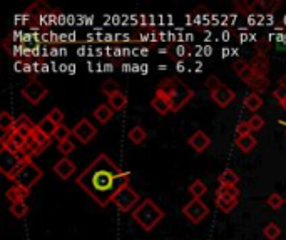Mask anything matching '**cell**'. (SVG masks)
Listing matches in <instances>:
<instances>
[{
    "instance_id": "obj_1",
    "label": "cell",
    "mask_w": 286,
    "mask_h": 240,
    "mask_svg": "<svg viewBox=\"0 0 286 240\" xmlns=\"http://www.w3.org/2000/svg\"><path fill=\"white\" fill-rule=\"evenodd\" d=\"M131 173L117 167L105 153L99 155L76 177V184L99 207H108L122 187L129 185Z\"/></svg>"
},
{
    "instance_id": "obj_2",
    "label": "cell",
    "mask_w": 286,
    "mask_h": 240,
    "mask_svg": "<svg viewBox=\"0 0 286 240\" xmlns=\"http://www.w3.org/2000/svg\"><path fill=\"white\" fill-rule=\"evenodd\" d=\"M156 92L163 93V95L169 100L171 112H174V113L181 110L183 107L188 102H191L192 97H194V90H192L189 85H186L183 80L177 77L164 78L163 82L157 85Z\"/></svg>"
},
{
    "instance_id": "obj_3",
    "label": "cell",
    "mask_w": 286,
    "mask_h": 240,
    "mask_svg": "<svg viewBox=\"0 0 286 240\" xmlns=\"http://www.w3.org/2000/svg\"><path fill=\"white\" fill-rule=\"evenodd\" d=\"M131 215L142 227V230L151 232V230H154V227L166 217V213L152 198H144L141 200V204L132 210Z\"/></svg>"
},
{
    "instance_id": "obj_4",
    "label": "cell",
    "mask_w": 286,
    "mask_h": 240,
    "mask_svg": "<svg viewBox=\"0 0 286 240\" xmlns=\"http://www.w3.org/2000/svg\"><path fill=\"white\" fill-rule=\"evenodd\" d=\"M42 177H44L42 169L32 162V158H29V160H25V162L21 165V169L14 173L12 180H14L15 185L22 187V189L30 190L32 187H34Z\"/></svg>"
},
{
    "instance_id": "obj_5",
    "label": "cell",
    "mask_w": 286,
    "mask_h": 240,
    "mask_svg": "<svg viewBox=\"0 0 286 240\" xmlns=\"http://www.w3.org/2000/svg\"><path fill=\"white\" fill-rule=\"evenodd\" d=\"M139 200H141L139 193L132 189L131 185H126L116 193V197H114V200H112V204H114L122 213H128V212L136 209V205L139 204Z\"/></svg>"
},
{
    "instance_id": "obj_6",
    "label": "cell",
    "mask_w": 286,
    "mask_h": 240,
    "mask_svg": "<svg viewBox=\"0 0 286 240\" xmlns=\"http://www.w3.org/2000/svg\"><path fill=\"white\" fill-rule=\"evenodd\" d=\"M21 93H22V97H24L25 100H29V102H30L32 105H39L45 97H47L49 90H47V87H45V85L41 82V80L30 78L29 82L22 87Z\"/></svg>"
},
{
    "instance_id": "obj_7",
    "label": "cell",
    "mask_w": 286,
    "mask_h": 240,
    "mask_svg": "<svg viewBox=\"0 0 286 240\" xmlns=\"http://www.w3.org/2000/svg\"><path fill=\"white\" fill-rule=\"evenodd\" d=\"M22 164L24 162L19 158L17 153H14L12 150H9L7 147L2 145V149H0V172H2L5 177H9L12 180L14 173L21 169Z\"/></svg>"
},
{
    "instance_id": "obj_8",
    "label": "cell",
    "mask_w": 286,
    "mask_h": 240,
    "mask_svg": "<svg viewBox=\"0 0 286 240\" xmlns=\"http://www.w3.org/2000/svg\"><path fill=\"white\" fill-rule=\"evenodd\" d=\"M184 217L192 224H201L203 220L209 215V207L206 205L201 198H192L191 202H188L183 207Z\"/></svg>"
},
{
    "instance_id": "obj_9",
    "label": "cell",
    "mask_w": 286,
    "mask_h": 240,
    "mask_svg": "<svg viewBox=\"0 0 286 240\" xmlns=\"http://www.w3.org/2000/svg\"><path fill=\"white\" fill-rule=\"evenodd\" d=\"M96 133H97V129L87 118H81L74 127H72V135H74L81 144H89L91 140L96 137Z\"/></svg>"
},
{
    "instance_id": "obj_10",
    "label": "cell",
    "mask_w": 286,
    "mask_h": 240,
    "mask_svg": "<svg viewBox=\"0 0 286 240\" xmlns=\"http://www.w3.org/2000/svg\"><path fill=\"white\" fill-rule=\"evenodd\" d=\"M211 98H212V102H214L218 107L224 109V107H228L233 100L236 98V93H235V90H233V89H229L228 85H223V87H219L216 92L211 93Z\"/></svg>"
},
{
    "instance_id": "obj_11",
    "label": "cell",
    "mask_w": 286,
    "mask_h": 240,
    "mask_svg": "<svg viewBox=\"0 0 286 240\" xmlns=\"http://www.w3.org/2000/svg\"><path fill=\"white\" fill-rule=\"evenodd\" d=\"M188 144H189V147H192V150H194V152L203 153V152L209 147L211 138H209V135H208L206 132L196 130V132L192 133V135L188 138Z\"/></svg>"
},
{
    "instance_id": "obj_12",
    "label": "cell",
    "mask_w": 286,
    "mask_h": 240,
    "mask_svg": "<svg viewBox=\"0 0 286 240\" xmlns=\"http://www.w3.org/2000/svg\"><path fill=\"white\" fill-rule=\"evenodd\" d=\"M52 170H54L62 180H67V178H70L72 173H76V164L72 162L70 158L64 157L61 160H57L54 167H52Z\"/></svg>"
},
{
    "instance_id": "obj_13",
    "label": "cell",
    "mask_w": 286,
    "mask_h": 240,
    "mask_svg": "<svg viewBox=\"0 0 286 240\" xmlns=\"http://www.w3.org/2000/svg\"><path fill=\"white\" fill-rule=\"evenodd\" d=\"M108 104L111 105V109L114 112H121V110L126 109V107H128L129 98H128L126 93H122L121 90H119L116 93H112L111 97H108Z\"/></svg>"
},
{
    "instance_id": "obj_14",
    "label": "cell",
    "mask_w": 286,
    "mask_h": 240,
    "mask_svg": "<svg viewBox=\"0 0 286 240\" xmlns=\"http://www.w3.org/2000/svg\"><path fill=\"white\" fill-rule=\"evenodd\" d=\"M151 107H152V109H154L157 113H161V115H166V113L171 112V104H169V100L166 98V97L163 95V93H159V92H156V95L152 97Z\"/></svg>"
},
{
    "instance_id": "obj_15",
    "label": "cell",
    "mask_w": 286,
    "mask_h": 240,
    "mask_svg": "<svg viewBox=\"0 0 286 240\" xmlns=\"http://www.w3.org/2000/svg\"><path fill=\"white\" fill-rule=\"evenodd\" d=\"M251 67L255 69L256 75H266L270 70V58L268 55H255L251 58Z\"/></svg>"
},
{
    "instance_id": "obj_16",
    "label": "cell",
    "mask_w": 286,
    "mask_h": 240,
    "mask_svg": "<svg viewBox=\"0 0 286 240\" xmlns=\"http://www.w3.org/2000/svg\"><path fill=\"white\" fill-rule=\"evenodd\" d=\"M92 113H94V118L97 120L99 124H108L109 120L112 118V115H114V110L111 109L109 104H101V105L96 107V110Z\"/></svg>"
},
{
    "instance_id": "obj_17",
    "label": "cell",
    "mask_w": 286,
    "mask_h": 240,
    "mask_svg": "<svg viewBox=\"0 0 286 240\" xmlns=\"http://www.w3.org/2000/svg\"><path fill=\"white\" fill-rule=\"evenodd\" d=\"M30 195V190L27 189H22V187H19V185H12L10 189L5 192V197H7L12 204H15V202H21V200H25Z\"/></svg>"
},
{
    "instance_id": "obj_18",
    "label": "cell",
    "mask_w": 286,
    "mask_h": 240,
    "mask_svg": "<svg viewBox=\"0 0 286 240\" xmlns=\"http://www.w3.org/2000/svg\"><path fill=\"white\" fill-rule=\"evenodd\" d=\"M235 144L243 153H249L258 145V140H256L255 135H253V133H249V135H246V137H236Z\"/></svg>"
},
{
    "instance_id": "obj_19",
    "label": "cell",
    "mask_w": 286,
    "mask_h": 240,
    "mask_svg": "<svg viewBox=\"0 0 286 240\" xmlns=\"http://www.w3.org/2000/svg\"><path fill=\"white\" fill-rule=\"evenodd\" d=\"M243 105H244L249 112L256 113V110H259V109L263 107V98H261V95H259V93L251 92V93H248V95L244 97Z\"/></svg>"
},
{
    "instance_id": "obj_20",
    "label": "cell",
    "mask_w": 286,
    "mask_h": 240,
    "mask_svg": "<svg viewBox=\"0 0 286 240\" xmlns=\"http://www.w3.org/2000/svg\"><path fill=\"white\" fill-rule=\"evenodd\" d=\"M57 124L54 122V120H50L47 115H45L41 122L37 124V130H41L42 133H45V135L47 137H50V138H54V135H56V132H57Z\"/></svg>"
},
{
    "instance_id": "obj_21",
    "label": "cell",
    "mask_w": 286,
    "mask_h": 240,
    "mask_svg": "<svg viewBox=\"0 0 286 240\" xmlns=\"http://www.w3.org/2000/svg\"><path fill=\"white\" fill-rule=\"evenodd\" d=\"M128 137H129V140H131V142L134 144V145H139V144L144 142L146 137H148V132L144 130L142 125H134L132 129H129Z\"/></svg>"
},
{
    "instance_id": "obj_22",
    "label": "cell",
    "mask_w": 286,
    "mask_h": 240,
    "mask_svg": "<svg viewBox=\"0 0 286 240\" xmlns=\"http://www.w3.org/2000/svg\"><path fill=\"white\" fill-rule=\"evenodd\" d=\"M15 125H17V118H14V115H10L7 110L0 112V129H2L4 133L14 130Z\"/></svg>"
},
{
    "instance_id": "obj_23",
    "label": "cell",
    "mask_w": 286,
    "mask_h": 240,
    "mask_svg": "<svg viewBox=\"0 0 286 240\" xmlns=\"http://www.w3.org/2000/svg\"><path fill=\"white\" fill-rule=\"evenodd\" d=\"M270 78L266 77V75H255V78L251 80V84L249 87L253 89V92L255 93H263L268 90V87H270Z\"/></svg>"
},
{
    "instance_id": "obj_24",
    "label": "cell",
    "mask_w": 286,
    "mask_h": 240,
    "mask_svg": "<svg viewBox=\"0 0 286 240\" xmlns=\"http://www.w3.org/2000/svg\"><path fill=\"white\" fill-rule=\"evenodd\" d=\"M238 205V198H233V197H221V195H216V207L221 212L224 213H229L235 207Z\"/></svg>"
},
{
    "instance_id": "obj_25",
    "label": "cell",
    "mask_w": 286,
    "mask_h": 240,
    "mask_svg": "<svg viewBox=\"0 0 286 240\" xmlns=\"http://www.w3.org/2000/svg\"><path fill=\"white\" fill-rule=\"evenodd\" d=\"M218 182H219V185H238L239 175L233 169H226V170H223V173H219Z\"/></svg>"
},
{
    "instance_id": "obj_26",
    "label": "cell",
    "mask_w": 286,
    "mask_h": 240,
    "mask_svg": "<svg viewBox=\"0 0 286 240\" xmlns=\"http://www.w3.org/2000/svg\"><path fill=\"white\" fill-rule=\"evenodd\" d=\"M206 192H208V187H206V184L199 178H196L194 182L189 185V193L192 195V198H201Z\"/></svg>"
},
{
    "instance_id": "obj_27",
    "label": "cell",
    "mask_w": 286,
    "mask_h": 240,
    "mask_svg": "<svg viewBox=\"0 0 286 240\" xmlns=\"http://www.w3.org/2000/svg\"><path fill=\"white\" fill-rule=\"evenodd\" d=\"M10 213L15 218H24L29 213V205L25 204V200H21V202L10 204Z\"/></svg>"
},
{
    "instance_id": "obj_28",
    "label": "cell",
    "mask_w": 286,
    "mask_h": 240,
    "mask_svg": "<svg viewBox=\"0 0 286 240\" xmlns=\"http://www.w3.org/2000/svg\"><path fill=\"white\" fill-rule=\"evenodd\" d=\"M216 195L238 198L239 197V189L236 185H219L216 189Z\"/></svg>"
},
{
    "instance_id": "obj_29",
    "label": "cell",
    "mask_w": 286,
    "mask_h": 240,
    "mask_svg": "<svg viewBox=\"0 0 286 240\" xmlns=\"http://www.w3.org/2000/svg\"><path fill=\"white\" fill-rule=\"evenodd\" d=\"M263 235L268 240H276L279 235H281V229L278 227V224L275 222H268V225L263 229Z\"/></svg>"
},
{
    "instance_id": "obj_30",
    "label": "cell",
    "mask_w": 286,
    "mask_h": 240,
    "mask_svg": "<svg viewBox=\"0 0 286 240\" xmlns=\"http://www.w3.org/2000/svg\"><path fill=\"white\" fill-rule=\"evenodd\" d=\"M101 90H102V93L104 95H108V97H111L112 93H116V92H119L121 90V87H119V84L116 82V80H112V78H108L105 80V82L101 85Z\"/></svg>"
},
{
    "instance_id": "obj_31",
    "label": "cell",
    "mask_w": 286,
    "mask_h": 240,
    "mask_svg": "<svg viewBox=\"0 0 286 240\" xmlns=\"http://www.w3.org/2000/svg\"><path fill=\"white\" fill-rule=\"evenodd\" d=\"M255 75H256V72H255V69H253V67H251V64H248L243 70H239V72H238V77L241 78L244 84H248V85L251 84V80L255 78Z\"/></svg>"
},
{
    "instance_id": "obj_32",
    "label": "cell",
    "mask_w": 286,
    "mask_h": 240,
    "mask_svg": "<svg viewBox=\"0 0 286 240\" xmlns=\"http://www.w3.org/2000/svg\"><path fill=\"white\" fill-rule=\"evenodd\" d=\"M255 50H256V55H266L271 50V42L268 38H259L255 44Z\"/></svg>"
},
{
    "instance_id": "obj_33",
    "label": "cell",
    "mask_w": 286,
    "mask_h": 240,
    "mask_svg": "<svg viewBox=\"0 0 286 240\" xmlns=\"http://www.w3.org/2000/svg\"><path fill=\"white\" fill-rule=\"evenodd\" d=\"M266 202H268V205L271 207L273 210H278V209H281V207H283L284 198L279 195V193L273 192V193H270V197H268V200H266Z\"/></svg>"
},
{
    "instance_id": "obj_34",
    "label": "cell",
    "mask_w": 286,
    "mask_h": 240,
    "mask_svg": "<svg viewBox=\"0 0 286 240\" xmlns=\"http://www.w3.org/2000/svg\"><path fill=\"white\" fill-rule=\"evenodd\" d=\"M70 135H72V129H69V127H65L62 124V125L57 127V132H56L54 138L57 140V142H64V140H69Z\"/></svg>"
},
{
    "instance_id": "obj_35",
    "label": "cell",
    "mask_w": 286,
    "mask_h": 240,
    "mask_svg": "<svg viewBox=\"0 0 286 240\" xmlns=\"http://www.w3.org/2000/svg\"><path fill=\"white\" fill-rule=\"evenodd\" d=\"M248 124H249L253 132H258L264 127V118L261 115H258V113H253V115L248 118Z\"/></svg>"
},
{
    "instance_id": "obj_36",
    "label": "cell",
    "mask_w": 286,
    "mask_h": 240,
    "mask_svg": "<svg viewBox=\"0 0 286 240\" xmlns=\"http://www.w3.org/2000/svg\"><path fill=\"white\" fill-rule=\"evenodd\" d=\"M57 149H59V152L62 153V155L67 157L69 153H72V152L76 150V144L69 138V140H64V142H59V147H57Z\"/></svg>"
},
{
    "instance_id": "obj_37",
    "label": "cell",
    "mask_w": 286,
    "mask_h": 240,
    "mask_svg": "<svg viewBox=\"0 0 286 240\" xmlns=\"http://www.w3.org/2000/svg\"><path fill=\"white\" fill-rule=\"evenodd\" d=\"M204 85H206V89H208V90L212 93V92H216V90L219 89V87H223V82H221V80H219L216 75H211V77H208V80L204 82Z\"/></svg>"
},
{
    "instance_id": "obj_38",
    "label": "cell",
    "mask_w": 286,
    "mask_h": 240,
    "mask_svg": "<svg viewBox=\"0 0 286 240\" xmlns=\"http://www.w3.org/2000/svg\"><path fill=\"white\" fill-rule=\"evenodd\" d=\"M47 117L50 118V120H54V122L57 124V125H62L64 124V112L59 109V107H54V109H52L49 113H47Z\"/></svg>"
},
{
    "instance_id": "obj_39",
    "label": "cell",
    "mask_w": 286,
    "mask_h": 240,
    "mask_svg": "<svg viewBox=\"0 0 286 240\" xmlns=\"http://www.w3.org/2000/svg\"><path fill=\"white\" fill-rule=\"evenodd\" d=\"M253 130H251V127L248 124V120H244V122H239L236 125V137H246V135H249Z\"/></svg>"
},
{
    "instance_id": "obj_40",
    "label": "cell",
    "mask_w": 286,
    "mask_h": 240,
    "mask_svg": "<svg viewBox=\"0 0 286 240\" xmlns=\"http://www.w3.org/2000/svg\"><path fill=\"white\" fill-rule=\"evenodd\" d=\"M273 97H275L279 105H281L283 102H286V89H281V87H278V89L273 92Z\"/></svg>"
},
{
    "instance_id": "obj_41",
    "label": "cell",
    "mask_w": 286,
    "mask_h": 240,
    "mask_svg": "<svg viewBox=\"0 0 286 240\" xmlns=\"http://www.w3.org/2000/svg\"><path fill=\"white\" fill-rule=\"evenodd\" d=\"M246 65H248V62H246L244 58H238V60H235V62H233V69H235V72L238 73L239 70H243Z\"/></svg>"
},
{
    "instance_id": "obj_42",
    "label": "cell",
    "mask_w": 286,
    "mask_h": 240,
    "mask_svg": "<svg viewBox=\"0 0 286 240\" xmlns=\"http://www.w3.org/2000/svg\"><path fill=\"white\" fill-rule=\"evenodd\" d=\"M278 87H281V89H286V73L278 78Z\"/></svg>"
},
{
    "instance_id": "obj_43",
    "label": "cell",
    "mask_w": 286,
    "mask_h": 240,
    "mask_svg": "<svg viewBox=\"0 0 286 240\" xmlns=\"http://www.w3.org/2000/svg\"><path fill=\"white\" fill-rule=\"evenodd\" d=\"M183 69H184V64L179 62V64H177V70H183Z\"/></svg>"
},
{
    "instance_id": "obj_44",
    "label": "cell",
    "mask_w": 286,
    "mask_h": 240,
    "mask_svg": "<svg viewBox=\"0 0 286 240\" xmlns=\"http://www.w3.org/2000/svg\"><path fill=\"white\" fill-rule=\"evenodd\" d=\"M278 124H279V125H284V127H286V122H283V120H278Z\"/></svg>"
},
{
    "instance_id": "obj_45",
    "label": "cell",
    "mask_w": 286,
    "mask_h": 240,
    "mask_svg": "<svg viewBox=\"0 0 286 240\" xmlns=\"http://www.w3.org/2000/svg\"><path fill=\"white\" fill-rule=\"evenodd\" d=\"M281 107H283V109L286 110V102H283V104H281Z\"/></svg>"
},
{
    "instance_id": "obj_46",
    "label": "cell",
    "mask_w": 286,
    "mask_h": 240,
    "mask_svg": "<svg viewBox=\"0 0 286 240\" xmlns=\"http://www.w3.org/2000/svg\"><path fill=\"white\" fill-rule=\"evenodd\" d=\"M284 204H286V197H284Z\"/></svg>"
}]
</instances>
